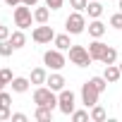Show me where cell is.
Instances as JSON below:
<instances>
[{"label":"cell","mask_w":122,"mask_h":122,"mask_svg":"<svg viewBox=\"0 0 122 122\" xmlns=\"http://www.w3.org/2000/svg\"><path fill=\"white\" fill-rule=\"evenodd\" d=\"M84 12H89L91 19H101V15H103V5L98 3V0H89V5H86Z\"/></svg>","instance_id":"cell-13"},{"label":"cell","mask_w":122,"mask_h":122,"mask_svg":"<svg viewBox=\"0 0 122 122\" xmlns=\"http://www.w3.org/2000/svg\"><path fill=\"white\" fill-rule=\"evenodd\" d=\"M46 84H48L53 91H62L67 81H65V77H62V74H57V72H55V74H50V77L46 79Z\"/></svg>","instance_id":"cell-10"},{"label":"cell","mask_w":122,"mask_h":122,"mask_svg":"<svg viewBox=\"0 0 122 122\" xmlns=\"http://www.w3.org/2000/svg\"><path fill=\"white\" fill-rule=\"evenodd\" d=\"M12 112H10V105H0V120H10Z\"/></svg>","instance_id":"cell-29"},{"label":"cell","mask_w":122,"mask_h":122,"mask_svg":"<svg viewBox=\"0 0 122 122\" xmlns=\"http://www.w3.org/2000/svg\"><path fill=\"white\" fill-rule=\"evenodd\" d=\"M31 38H34L36 43H50V41L55 38V31H53V26L41 24V26H36V29L31 31Z\"/></svg>","instance_id":"cell-8"},{"label":"cell","mask_w":122,"mask_h":122,"mask_svg":"<svg viewBox=\"0 0 122 122\" xmlns=\"http://www.w3.org/2000/svg\"><path fill=\"white\" fill-rule=\"evenodd\" d=\"M89 81H91V84H93V86H96V89H98L101 93H103V91L108 89V79H105V77H91Z\"/></svg>","instance_id":"cell-23"},{"label":"cell","mask_w":122,"mask_h":122,"mask_svg":"<svg viewBox=\"0 0 122 122\" xmlns=\"http://www.w3.org/2000/svg\"><path fill=\"white\" fill-rule=\"evenodd\" d=\"M31 22H34L31 7H29V5H24V3H19V5L15 7V26H19V29H29V26H31Z\"/></svg>","instance_id":"cell-4"},{"label":"cell","mask_w":122,"mask_h":122,"mask_svg":"<svg viewBox=\"0 0 122 122\" xmlns=\"http://www.w3.org/2000/svg\"><path fill=\"white\" fill-rule=\"evenodd\" d=\"M43 62H46L50 70L57 72V70H62V67L67 65V60H65L62 50H57V48H55V50H46V53H43Z\"/></svg>","instance_id":"cell-6"},{"label":"cell","mask_w":122,"mask_h":122,"mask_svg":"<svg viewBox=\"0 0 122 122\" xmlns=\"http://www.w3.org/2000/svg\"><path fill=\"white\" fill-rule=\"evenodd\" d=\"M10 41H12V46H15L17 50L26 46V36H24V31H22V29H19V31H12V34H10Z\"/></svg>","instance_id":"cell-19"},{"label":"cell","mask_w":122,"mask_h":122,"mask_svg":"<svg viewBox=\"0 0 122 122\" xmlns=\"http://www.w3.org/2000/svg\"><path fill=\"white\" fill-rule=\"evenodd\" d=\"M89 34H91L93 38H101V36H105V24H103L101 19H93V22L89 24Z\"/></svg>","instance_id":"cell-16"},{"label":"cell","mask_w":122,"mask_h":122,"mask_svg":"<svg viewBox=\"0 0 122 122\" xmlns=\"http://www.w3.org/2000/svg\"><path fill=\"white\" fill-rule=\"evenodd\" d=\"M65 29H67V34H81L84 29H86V19H84V12H72L67 19H65Z\"/></svg>","instance_id":"cell-5"},{"label":"cell","mask_w":122,"mask_h":122,"mask_svg":"<svg viewBox=\"0 0 122 122\" xmlns=\"http://www.w3.org/2000/svg\"><path fill=\"white\" fill-rule=\"evenodd\" d=\"M103 77L108 79V84H115V81L122 77V72H120V67H117V65H105V72H103Z\"/></svg>","instance_id":"cell-14"},{"label":"cell","mask_w":122,"mask_h":122,"mask_svg":"<svg viewBox=\"0 0 122 122\" xmlns=\"http://www.w3.org/2000/svg\"><path fill=\"white\" fill-rule=\"evenodd\" d=\"M22 3H24V5H29V7H34V5L38 3V0H22Z\"/></svg>","instance_id":"cell-34"},{"label":"cell","mask_w":122,"mask_h":122,"mask_svg":"<svg viewBox=\"0 0 122 122\" xmlns=\"http://www.w3.org/2000/svg\"><path fill=\"white\" fill-rule=\"evenodd\" d=\"M91 120H93V122H103V120H105V108H101V105L96 103V105L91 108Z\"/></svg>","instance_id":"cell-22"},{"label":"cell","mask_w":122,"mask_h":122,"mask_svg":"<svg viewBox=\"0 0 122 122\" xmlns=\"http://www.w3.org/2000/svg\"><path fill=\"white\" fill-rule=\"evenodd\" d=\"M57 110L62 112V115H72L77 110V96H74V91L62 89V91L57 93Z\"/></svg>","instance_id":"cell-1"},{"label":"cell","mask_w":122,"mask_h":122,"mask_svg":"<svg viewBox=\"0 0 122 122\" xmlns=\"http://www.w3.org/2000/svg\"><path fill=\"white\" fill-rule=\"evenodd\" d=\"M5 84H7V81H5L3 77H0V91H3V89H5Z\"/></svg>","instance_id":"cell-35"},{"label":"cell","mask_w":122,"mask_h":122,"mask_svg":"<svg viewBox=\"0 0 122 122\" xmlns=\"http://www.w3.org/2000/svg\"><path fill=\"white\" fill-rule=\"evenodd\" d=\"M34 117H36L38 122H50V120H53V108H48V105H36Z\"/></svg>","instance_id":"cell-12"},{"label":"cell","mask_w":122,"mask_h":122,"mask_svg":"<svg viewBox=\"0 0 122 122\" xmlns=\"http://www.w3.org/2000/svg\"><path fill=\"white\" fill-rule=\"evenodd\" d=\"M34 103L36 105H48V108H57V96L50 86H38L34 91Z\"/></svg>","instance_id":"cell-3"},{"label":"cell","mask_w":122,"mask_h":122,"mask_svg":"<svg viewBox=\"0 0 122 122\" xmlns=\"http://www.w3.org/2000/svg\"><path fill=\"white\" fill-rule=\"evenodd\" d=\"M117 7H120V12H122V0H120V5H117Z\"/></svg>","instance_id":"cell-36"},{"label":"cell","mask_w":122,"mask_h":122,"mask_svg":"<svg viewBox=\"0 0 122 122\" xmlns=\"http://www.w3.org/2000/svg\"><path fill=\"white\" fill-rule=\"evenodd\" d=\"M29 79H31V84H46V79H48V72H46L43 67H34Z\"/></svg>","instance_id":"cell-17"},{"label":"cell","mask_w":122,"mask_h":122,"mask_svg":"<svg viewBox=\"0 0 122 122\" xmlns=\"http://www.w3.org/2000/svg\"><path fill=\"white\" fill-rule=\"evenodd\" d=\"M15 50H17V48L12 46V41H10V38L0 41V57H10V55H12Z\"/></svg>","instance_id":"cell-21"},{"label":"cell","mask_w":122,"mask_h":122,"mask_svg":"<svg viewBox=\"0 0 122 122\" xmlns=\"http://www.w3.org/2000/svg\"><path fill=\"white\" fill-rule=\"evenodd\" d=\"M53 43H55V48H57V50H70V46H72L70 34H55Z\"/></svg>","instance_id":"cell-15"},{"label":"cell","mask_w":122,"mask_h":122,"mask_svg":"<svg viewBox=\"0 0 122 122\" xmlns=\"http://www.w3.org/2000/svg\"><path fill=\"white\" fill-rule=\"evenodd\" d=\"M3 3H5V5H7V7H17V5H19V3H22V0H3Z\"/></svg>","instance_id":"cell-33"},{"label":"cell","mask_w":122,"mask_h":122,"mask_svg":"<svg viewBox=\"0 0 122 122\" xmlns=\"http://www.w3.org/2000/svg\"><path fill=\"white\" fill-rule=\"evenodd\" d=\"M48 17H50V7H48V5H46V7H36V10H34V22L46 24V22H48Z\"/></svg>","instance_id":"cell-18"},{"label":"cell","mask_w":122,"mask_h":122,"mask_svg":"<svg viewBox=\"0 0 122 122\" xmlns=\"http://www.w3.org/2000/svg\"><path fill=\"white\" fill-rule=\"evenodd\" d=\"M10 120H12V122H26V115H24V112H12Z\"/></svg>","instance_id":"cell-32"},{"label":"cell","mask_w":122,"mask_h":122,"mask_svg":"<svg viewBox=\"0 0 122 122\" xmlns=\"http://www.w3.org/2000/svg\"><path fill=\"white\" fill-rule=\"evenodd\" d=\"M110 26H112V29H122V12H115V15L110 17Z\"/></svg>","instance_id":"cell-26"},{"label":"cell","mask_w":122,"mask_h":122,"mask_svg":"<svg viewBox=\"0 0 122 122\" xmlns=\"http://www.w3.org/2000/svg\"><path fill=\"white\" fill-rule=\"evenodd\" d=\"M117 67H120V72H122V60H120V65H117Z\"/></svg>","instance_id":"cell-37"},{"label":"cell","mask_w":122,"mask_h":122,"mask_svg":"<svg viewBox=\"0 0 122 122\" xmlns=\"http://www.w3.org/2000/svg\"><path fill=\"white\" fill-rule=\"evenodd\" d=\"M101 62H103V65H115V62H117V50L108 46L105 53H103V57H101Z\"/></svg>","instance_id":"cell-20"},{"label":"cell","mask_w":122,"mask_h":122,"mask_svg":"<svg viewBox=\"0 0 122 122\" xmlns=\"http://www.w3.org/2000/svg\"><path fill=\"white\" fill-rule=\"evenodd\" d=\"M70 62L77 65V67H89V65L93 62V57L89 55V48L72 43V46H70Z\"/></svg>","instance_id":"cell-2"},{"label":"cell","mask_w":122,"mask_h":122,"mask_svg":"<svg viewBox=\"0 0 122 122\" xmlns=\"http://www.w3.org/2000/svg\"><path fill=\"white\" fill-rule=\"evenodd\" d=\"M0 77H3L7 84H12V79H15V77H12V70H7V67H5V70H0Z\"/></svg>","instance_id":"cell-30"},{"label":"cell","mask_w":122,"mask_h":122,"mask_svg":"<svg viewBox=\"0 0 122 122\" xmlns=\"http://www.w3.org/2000/svg\"><path fill=\"white\" fill-rule=\"evenodd\" d=\"M12 103V96L7 91H0V105H10Z\"/></svg>","instance_id":"cell-28"},{"label":"cell","mask_w":122,"mask_h":122,"mask_svg":"<svg viewBox=\"0 0 122 122\" xmlns=\"http://www.w3.org/2000/svg\"><path fill=\"white\" fill-rule=\"evenodd\" d=\"M98 96H101V91H98L91 81H84V84H81V103H84L86 108H93V105L98 103Z\"/></svg>","instance_id":"cell-7"},{"label":"cell","mask_w":122,"mask_h":122,"mask_svg":"<svg viewBox=\"0 0 122 122\" xmlns=\"http://www.w3.org/2000/svg\"><path fill=\"white\" fill-rule=\"evenodd\" d=\"M10 26H5V24H0V41H5V38H10Z\"/></svg>","instance_id":"cell-31"},{"label":"cell","mask_w":122,"mask_h":122,"mask_svg":"<svg viewBox=\"0 0 122 122\" xmlns=\"http://www.w3.org/2000/svg\"><path fill=\"white\" fill-rule=\"evenodd\" d=\"M46 5H48V7L55 12V10H60V7L65 5V0H46Z\"/></svg>","instance_id":"cell-27"},{"label":"cell","mask_w":122,"mask_h":122,"mask_svg":"<svg viewBox=\"0 0 122 122\" xmlns=\"http://www.w3.org/2000/svg\"><path fill=\"white\" fill-rule=\"evenodd\" d=\"M105 43L101 41V38H96L93 43H89V55L93 57V60H98V62H101V57H103V53H105Z\"/></svg>","instance_id":"cell-9"},{"label":"cell","mask_w":122,"mask_h":122,"mask_svg":"<svg viewBox=\"0 0 122 122\" xmlns=\"http://www.w3.org/2000/svg\"><path fill=\"white\" fill-rule=\"evenodd\" d=\"M72 120L74 122H86V120H91V112L89 110H74L72 112Z\"/></svg>","instance_id":"cell-24"},{"label":"cell","mask_w":122,"mask_h":122,"mask_svg":"<svg viewBox=\"0 0 122 122\" xmlns=\"http://www.w3.org/2000/svg\"><path fill=\"white\" fill-rule=\"evenodd\" d=\"M86 5H89V0H70V7H74L77 12H84Z\"/></svg>","instance_id":"cell-25"},{"label":"cell","mask_w":122,"mask_h":122,"mask_svg":"<svg viewBox=\"0 0 122 122\" xmlns=\"http://www.w3.org/2000/svg\"><path fill=\"white\" fill-rule=\"evenodd\" d=\"M29 84H31V79H26V77H15V79H12V91H15V93H26V91H29Z\"/></svg>","instance_id":"cell-11"}]
</instances>
